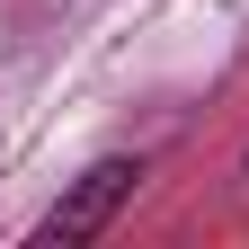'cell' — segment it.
Segmentation results:
<instances>
[{
	"mask_svg": "<svg viewBox=\"0 0 249 249\" xmlns=\"http://www.w3.org/2000/svg\"><path fill=\"white\" fill-rule=\"evenodd\" d=\"M134 178H142V160H98V169H80L71 196L36 223V249H80V240H98V231L116 223V205L134 196Z\"/></svg>",
	"mask_w": 249,
	"mask_h": 249,
	"instance_id": "obj_1",
	"label": "cell"
}]
</instances>
